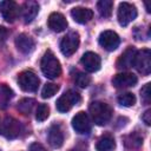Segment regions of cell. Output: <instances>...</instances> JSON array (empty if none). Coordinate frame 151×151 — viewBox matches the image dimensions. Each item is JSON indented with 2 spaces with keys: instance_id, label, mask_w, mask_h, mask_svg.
Listing matches in <instances>:
<instances>
[{
  "instance_id": "52a82bcc",
  "label": "cell",
  "mask_w": 151,
  "mask_h": 151,
  "mask_svg": "<svg viewBox=\"0 0 151 151\" xmlns=\"http://www.w3.org/2000/svg\"><path fill=\"white\" fill-rule=\"evenodd\" d=\"M79 34L77 32H71L66 34L63 40L60 41V51L64 55L70 57L72 55L79 47Z\"/></svg>"
},
{
  "instance_id": "30bf717a",
  "label": "cell",
  "mask_w": 151,
  "mask_h": 151,
  "mask_svg": "<svg viewBox=\"0 0 151 151\" xmlns=\"http://www.w3.org/2000/svg\"><path fill=\"white\" fill-rule=\"evenodd\" d=\"M72 127L80 134L88 133L91 131V122L88 116L83 111L78 112L72 119Z\"/></svg>"
},
{
  "instance_id": "7a4b0ae2",
  "label": "cell",
  "mask_w": 151,
  "mask_h": 151,
  "mask_svg": "<svg viewBox=\"0 0 151 151\" xmlns=\"http://www.w3.org/2000/svg\"><path fill=\"white\" fill-rule=\"evenodd\" d=\"M90 113L97 125H106L112 117V109L104 101H93L90 105Z\"/></svg>"
},
{
  "instance_id": "9c48e42d",
  "label": "cell",
  "mask_w": 151,
  "mask_h": 151,
  "mask_svg": "<svg viewBox=\"0 0 151 151\" xmlns=\"http://www.w3.org/2000/svg\"><path fill=\"white\" fill-rule=\"evenodd\" d=\"M119 35L113 31H104L99 35V45L106 51H114L119 46Z\"/></svg>"
},
{
  "instance_id": "7c38bea8",
  "label": "cell",
  "mask_w": 151,
  "mask_h": 151,
  "mask_svg": "<svg viewBox=\"0 0 151 151\" xmlns=\"http://www.w3.org/2000/svg\"><path fill=\"white\" fill-rule=\"evenodd\" d=\"M80 63L87 72H97L100 68V65H101L100 57L94 52L84 53L81 59H80Z\"/></svg>"
},
{
  "instance_id": "8fae6325",
  "label": "cell",
  "mask_w": 151,
  "mask_h": 151,
  "mask_svg": "<svg viewBox=\"0 0 151 151\" xmlns=\"http://www.w3.org/2000/svg\"><path fill=\"white\" fill-rule=\"evenodd\" d=\"M0 11L2 14V18L8 22H14L19 14V7L17 2L11 0H5L0 2Z\"/></svg>"
},
{
  "instance_id": "7402d4cb",
  "label": "cell",
  "mask_w": 151,
  "mask_h": 151,
  "mask_svg": "<svg viewBox=\"0 0 151 151\" xmlns=\"http://www.w3.org/2000/svg\"><path fill=\"white\" fill-rule=\"evenodd\" d=\"M97 8H98L99 14L103 18H109L112 14L113 1H111V0H100L97 4Z\"/></svg>"
},
{
  "instance_id": "e0dca14e",
  "label": "cell",
  "mask_w": 151,
  "mask_h": 151,
  "mask_svg": "<svg viewBox=\"0 0 151 151\" xmlns=\"http://www.w3.org/2000/svg\"><path fill=\"white\" fill-rule=\"evenodd\" d=\"M71 17L73 18V20L78 24H86L88 22L92 17H93V12L90 8H85V7H74L71 11Z\"/></svg>"
},
{
  "instance_id": "4316f807",
  "label": "cell",
  "mask_w": 151,
  "mask_h": 151,
  "mask_svg": "<svg viewBox=\"0 0 151 151\" xmlns=\"http://www.w3.org/2000/svg\"><path fill=\"white\" fill-rule=\"evenodd\" d=\"M143 144V139L137 134V133H133V134H130L127 138H126V142H125V145L127 147H138Z\"/></svg>"
},
{
  "instance_id": "83f0119b",
  "label": "cell",
  "mask_w": 151,
  "mask_h": 151,
  "mask_svg": "<svg viewBox=\"0 0 151 151\" xmlns=\"http://www.w3.org/2000/svg\"><path fill=\"white\" fill-rule=\"evenodd\" d=\"M90 83H91V77H90L88 74L81 73V72L77 74V77H76V84H77L79 87L85 88V87H87V86L90 85Z\"/></svg>"
},
{
  "instance_id": "4fadbf2b",
  "label": "cell",
  "mask_w": 151,
  "mask_h": 151,
  "mask_svg": "<svg viewBox=\"0 0 151 151\" xmlns=\"http://www.w3.org/2000/svg\"><path fill=\"white\" fill-rule=\"evenodd\" d=\"M138 79L133 73H118L112 78V84L117 88L131 87L137 84Z\"/></svg>"
},
{
  "instance_id": "277c9868",
  "label": "cell",
  "mask_w": 151,
  "mask_h": 151,
  "mask_svg": "<svg viewBox=\"0 0 151 151\" xmlns=\"http://www.w3.org/2000/svg\"><path fill=\"white\" fill-rule=\"evenodd\" d=\"M81 100L80 94L73 90H68L57 100V110L59 112H67L72 109V106L79 104Z\"/></svg>"
},
{
  "instance_id": "ba28073f",
  "label": "cell",
  "mask_w": 151,
  "mask_h": 151,
  "mask_svg": "<svg viewBox=\"0 0 151 151\" xmlns=\"http://www.w3.org/2000/svg\"><path fill=\"white\" fill-rule=\"evenodd\" d=\"M21 129H22L21 124L12 117H6L4 119V122L1 123V125H0L1 134H4L6 138H9V139L17 138L20 134Z\"/></svg>"
},
{
  "instance_id": "603a6c76",
  "label": "cell",
  "mask_w": 151,
  "mask_h": 151,
  "mask_svg": "<svg viewBox=\"0 0 151 151\" xmlns=\"http://www.w3.org/2000/svg\"><path fill=\"white\" fill-rule=\"evenodd\" d=\"M34 100L31 99V98H25V99H21L18 104V110L22 113V114H29L33 106H34Z\"/></svg>"
},
{
  "instance_id": "8992f818",
  "label": "cell",
  "mask_w": 151,
  "mask_h": 151,
  "mask_svg": "<svg viewBox=\"0 0 151 151\" xmlns=\"http://www.w3.org/2000/svg\"><path fill=\"white\" fill-rule=\"evenodd\" d=\"M118 21L122 26H127L137 18V8L129 2H120L118 7Z\"/></svg>"
},
{
  "instance_id": "ac0fdd59",
  "label": "cell",
  "mask_w": 151,
  "mask_h": 151,
  "mask_svg": "<svg viewBox=\"0 0 151 151\" xmlns=\"http://www.w3.org/2000/svg\"><path fill=\"white\" fill-rule=\"evenodd\" d=\"M39 12V5L35 1H27L22 6V19L26 24L33 21Z\"/></svg>"
},
{
  "instance_id": "1f68e13d",
  "label": "cell",
  "mask_w": 151,
  "mask_h": 151,
  "mask_svg": "<svg viewBox=\"0 0 151 151\" xmlns=\"http://www.w3.org/2000/svg\"><path fill=\"white\" fill-rule=\"evenodd\" d=\"M29 151H46V149L40 143H33L29 146Z\"/></svg>"
},
{
  "instance_id": "d4e9b609",
  "label": "cell",
  "mask_w": 151,
  "mask_h": 151,
  "mask_svg": "<svg viewBox=\"0 0 151 151\" xmlns=\"http://www.w3.org/2000/svg\"><path fill=\"white\" fill-rule=\"evenodd\" d=\"M59 91V86L57 84H52V83H48V84H45V86L42 87V91H41V97L42 98H51L53 97L57 92Z\"/></svg>"
},
{
  "instance_id": "f1b7e54d",
  "label": "cell",
  "mask_w": 151,
  "mask_h": 151,
  "mask_svg": "<svg viewBox=\"0 0 151 151\" xmlns=\"http://www.w3.org/2000/svg\"><path fill=\"white\" fill-rule=\"evenodd\" d=\"M140 97H142V100L144 104H150L151 101V92H150V84H145L142 90H140Z\"/></svg>"
},
{
  "instance_id": "9a60e30c",
  "label": "cell",
  "mask_w": 151,
  "mask_h": 151,
  "mask_svg": "<svg viewBox=\"0 0 151 151\" xmlns=\"http://www.w3.org/2000/svg\"><path fill=\"white\" fill-rule=\"evenodd\" d=\"M136 48L133 47H129L126 48L123 54L119 57L118 61H117V67L118 68H122V70H126V68H130L133 66V63H134V58H136Z\"/></svg>"
},
{
  "instance_id": "f546056e",
  "label": "cell",
  "mask_w": 151,
  "mask_h": 151,
  "mask_svg": "<svg viewBox=\"0 0 151 151\" xmlns=\"http://www.w3.org/2000/svg\"><path fill=\"white\" fill-rule=\"evenodd\" d=\"M7 37H8V31H7V28L0 26V44H4V42L6 41V39H7Z\"/></svg>"
},
{
  "instance_id": "d6986e66",
  "label": "cell",
  "mask_w": 151,
  "mask_h": 151,
  "mask_svg": "<svg viewBox=\"0 0 151 151\" xmlns=\"http://www.w3.org/2000/svg\"><path fill=\"white\" fill-rule=\"evenodd\" d=\"M48 143L52 147L59 149L64 143V134L58 125H53L48 131Z\"/></svg>"
},
{
  "instance_id": "d6a6232c",
  "label": "cell",
  "mask_w": 151,
  "mask_h": 151,
  "mask_svg": "<svg viewBox=\"0 0 151 151\" xmlns=\"http://www.w3.org/2000/svg\"><path fill=\"white\" fill-rule=\"evenodd\" d=\"M145 6H146V11H147V12L150 13V8H149V4L146 2V4H145Z\"/></svg>"
},
{
  "instance_id": "6da1fadb",
  "label": "cell",
  "mask_w": 151,
  "mask_h": 151,
  "mask_svg": "<svg viewBox=\"0 0 151 151\" xmlns=\"http://www.w3.org/2000/svg\"><path fill=\"white\" fill-rule=\"evenodd\" d=\"M40 67H41V71L45 74V77H47L50 79H55L61 74L60 63L51 51L45 52V54L42 55Z\"/></svg>"
},
{
  "instance_id": "5b68a950",
  "label": "cell",
  "mask_w": 151,
  "mask_h": 151,
  "mask_svg": "<svg viewBox=\"0 0 151 151\" xmlns=\"http://www.w3.org/2000/svg\"><path fill=\"white\" fill-rule=\"evenodd\" d=\"M133 66L137 71L144 76H147L151 72V52L147 48H144L136 53Z\"/></svg>"
},
{
  "instance_id": "cb8c5ba5",
  "label": "cell",
  "mask_w": 151,
  "mask_h": 151,
  "mask_svg": "<svg viewBox=\"0 0 151 151\" xmlns=\"http://www.w3.org/2000/svg\"><path fill=\"white\" fill-rule=\"evenodd\" d=\"M118 103H119L122 106L129 107V106L134 105V103H136V97H134V94L131 93V92L122 93V94L118 97Z\"/></svg>"
},
{
  "instance_id": "3957f363",
  "label": "cell",
  "mask_w": 151,
  "mask_h": 151,
  "mask_svg": "<svg viewBox=\"0 0 151 151\" xmlns=\"http://www.w3.org/2000/svg\"><path fill=\"white\" fill-rule=\"evenodd\" d=\"M39 78L32 71H24L18 77V84L20 88L25 92H34L39 87Z\"/></svg>"
},
{
  "instance_id": "836d02e7",
  "label": "cell",
  "mask_w": 151,
  "mask_h": 151,
  "mask_svg": "<svg viewBox=\"0 0 151 151\" xmlns=\"http://www.w3.org/2000/svg\"><path fill=\"white\" fill-rule=\"evenodd\" d=\"M71 151H78V150H71Z\"/></svg>"
},
{
  "instance_id": "44dd1931",
  "label": "cell",
  "mask_w": 151,
  "mask_h": 151,
  "mask_svg": "<svg viewBox=\"0 0 151 151\" xmlns=\"http://www.w3.org/2000/svg\"><path fill=\"white\" fill-rule=\"evenodd\" d=\"M114 139L111 136H104L101 137L96 145L97 151H111L114 149Z\"/></svg>"
},
{
  "instance_id": "4dcf8cb0",
  "label": "cell",
  "mask_w": 151,
  "mask_h": 151,
  "mask_svg": "<svg viewBox=\"0 0 151 151\" xmlns=\"http://www.w3.org/2000/svg\"><path fill=\"white\" fill-rule=\"evenodd\" d=\"M143 122L146 124V125H150L151 124V110H146L142 117Z\"/></svg>"
},
{
  "instance_id": "2e32d148",
  "label": "cell",
  "mask_w": 151,
  "mask_h": 151,
  "mask_svg": "<svg viewBox=\"0 0 151 151\" xmlns=\"http://www.w3.org/2000/svg\"><path fill=\"white\" fill-rule=\"evenodd\" d=\"M15 46L21 53L27 54V53H31L34 50L35 45H34V40L29 35L22 33V34H19L15 38Z\"/></svg>"
},
{
  "instance_id": "484cf974",
  "label": "cell",
  "mask_w": 151,
  "mask_h": 151,
  "mask_svg": "<svg viewBox=\"0 0 151 151\" xmlns=\"http://www.w3.org/2000/svg\"><path fill=\"white\" fill-rule=\"evenodd\" d=\"M50 116V107L47 104H39L37 112H35V118L39 122H44L45 119H47V117Z\"/></svg>"
},
{
  "instance_id": "5bb4252c",
  "label": "cell",
  "mask_w": 151,
  "mask_h": 151,
  "mask_svg": "<svg viewBox=\"0 0 151 151\" xmlns=\"http://www.w3.org/2000/svg\"><path fill=\"white\" fill-rule=\"evenodd\" d=\"M48 27L53 32H63L67 27V20L61 13L53 12L48 17Z\"/></svg>"
},
{
  "instance_id": "ffe728a7",
  "label": "cell",
  "mask_w": 151,
  "mask_h": 151,
  "mask_svg": "<svg viewBox=\"0 0 151 151\" xmlns=\"http://www.w3.org/2000/svg\"><path fill=\"white\" fill-rule=\"evenodd\" d=\"M13 96L14 93L12 88H9L5 84H0V109H6Z\"/></svg>"
}]
</instances>
